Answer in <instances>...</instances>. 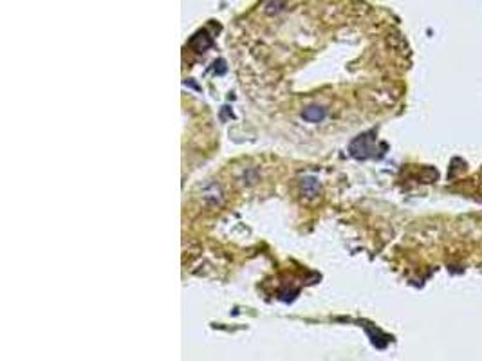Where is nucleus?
I'll use <instances>...</instances> for the list:
<instances>
[{
    "instance_id": "f257e3e1",
    "label": "nucleus",
    "mask_w": 482,
    "mask_h": 361,
    "mask_svg": "<svg viewBox=\"0 0 482 361\" xmlns=\"http://www.w3.org/2000/svg\"><path fill=\"white\" fill-rule=\"evenodd\" d=\"M303 118H305V119H313V121H318V119H321V118H323V112H321V111H314V112H311V109H309V111H305V112H303Z\"/></svg>"
}]
</instances>
